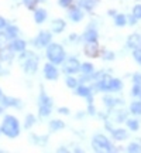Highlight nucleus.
Masks as SVG:
<instances>
[{"mask_svg":"<svg viewBox=\"0 0 141 153\" xmlns=\"http://www.w3.org/2000/svg\"><path fill=\"white\" fill-rule=\"evenodd\" d=\"M47 57L49 58L51 62L59 64V62L64 61L65 51H64V48L61 47L59 44H51V45H48V48H47Z\"/></svg>","mask_w":141,"mask_h":153,"instance_id":"1","label":"nucleus"},{"mask_svg":"<svg viewBox=\"0 0 141 153\" xmlns=\"http://www.w3.org/2000/svg\"><path fill=\"white\" fill-rule=\"evenodd\" d=\"M3 132L9 137H16L20 132V128H18V122L14 116H6L4 120H3Z\"/></svg>","mask_w":141,"mask_h":153,"instance_id":"2","label":"nucleus"},{"mask_svg":"<svg viewBox=\"0 0 141 153\" xmlns=\"http://www.w3.org/2000/svg\"><path fill=\"white\" fill-rule=\"evenodd\" d=\"M51 108H52V101L44 92H41V97H40V115L41 116H48L51 114Z\"/></svg>","mask_w":141,"mask_h":153,"instance_id":"3","label":"nucleus"},{"mask_svg":"<svg viewBox=\"0 0 141 153\" xmlns=\"http://www.w3.org/2000/svg\"><path fill=\"white\" fill-rule=\"evenodd\" d=\"M93 146L95 149L98 150V149H110V142H109V139L103 135H96V136L93 137Z\"/></svg>","mask_w":141,"mask_h":153,"instance_id":"4","label":"nucleus"},{"mask_svg":"<svg viewBox=\"0 0 141 153\" xmlns=\"http://www.w3.org/2000/svg\"><path fill=\"white\" fill-rule=\"evenodd\" d=\"M79 68H81V65H79V61L76 60V58H69V60H66L65 64H64V71H65L66 74H73V72H76Z\"/></svg>","mask_w":141,"mask_h":153,"instance_id":"5","label":"nucleus"},{"mask_svg":"<svg viewBox=\"0 0 141 153\" xmlns=\"http://www.w3.org/2000/svg\"><path fill=\"white\" fill-rule=\"evenodd\" d=\"M48 43H51V34L48 31H41L38 34V37L35 38L37 47H45V45H48Z\"/></svg>","mask_w":141,"mask_h":153,"instance_id":"6","label":"nucleus"},{"mask_svg":"<svg viewBox=\"0 0 141 153\" xmlns=\"http://www.w3.org/2000/svg\"><path fill=\"white\" fill-rule=\"evenodd\" d=\"M85 54L89 57H96L99 54V45L96 41H87L85 45Z\"/></svg>","mask_w":141,"mask_h":153,"instance_id":"7","label":"nucleus"},{"mask_svg":"<svg viewBox=\"0 0 141 153\" xmlns=\"http://www.w3.org/2000/svg\"><path fill=\"white\" fill-rule=\"evenodd\" d=\"M37 58H33V57H30L26 62H24V71L27 72V74H34V72L37 71Z\"/></svg>","mask_w":141,"mask_h":153,"instance_id":"8","label":"nucleus"},{"mask_svg":"<svg viewBox=\"0 0 141 153\" xmlns=\"http://www.w3.org/2000/svg\"><path fill=\"white\" fill-rule=\"evenodd\" d=\"M44 74H45L47 79H57L58 78V71L52 64H47L44 67Z\"/></svg>","mask_w":141,"mask_h":153,"instance_id":"9","label":"nucleus"},{"mask_svg":"<svg viewBox=\"0 0 141 153\" xmlns=\"http://www.w3.org/2000/svg\"><path fill=\"white\" fill-rule=\"evenodd\" d=\"M127 45L131 47V48H137V47H140L141 45V36L138 34H133L129 37V41H127Z\"/></svg>","mask_w":141,"mask_h":153,"instance_id":"10","label":"nucleus"},{"mask_svg":"<svg viewBox=\"0 0 141 153\" xmlns=\"http://www.w3.org/2000/svg\"><path fill=\"white\" fill-rule=\"evenodd\" d=\"M51 27H52V31H55V33H61L64 28H65V22L64 20H54L52 22V24H51Z\"/></svg>","mask_w":141,"mask_h":153,"instance_id":"11","label":"nucleus"},{"mask_svg":"<svg viewBox=\"0 0 141 153\" xmlns=\"http://www.w3.org/2000/svg\"><path fill=\"white\" fill-rule=\"evenodd\" d=\"M127 136H129V133L124 129H114L113 131V137L117 140H124V139H127Z\"/></svg>","mask_w":141,"mask_h":153,"instance_id":"12","label":"nucleus"},{"mask_svg":"<svg viewBox=\"0 0 141 153\" xmlns=\"http://www.w3.org/2000/svg\"><path fill=\"white\" fill-rule=\"evenodd\" d=\"M99 0H79V4L82 6V7H85L86 10H92L95 6L98 4Z\"/></svg>","mask_w":141,"mask_h":153,"instance_id":"13","label":"nucleus"},{"mask_svg":"<svg viewBox=\"0 0 141 153\" xmlns=\"http://www.w3.org/2000/svg\"><path fill=\"white\" fill-rule=\"evenodd\" d=\"M24 48H26V43L23 40H16L11 43V50H14V51H23Z\"/></svg>","mask_w":141,"mask_h":153,"instance_id":"14","label":"nucleus"},{"mask_svg":"<svg viewBox=\"0 0 141 153\" xmlns=\"http://www.w3.org/2000/svg\"><path fill=\"white\" fill-rule=\"evenodd\" d=\"M35 22L37 23H43L45 19H47V11L44 10V9H38L37 11H35Z\"/></svg>","mask_w":141,"mask_h":153,"instance_id":"15","label":"nucleus"},{"mask_svg":"<svg viewBox=\"0 0 141 153\" xmlns=\"http://www.w3.org/2000/svg\"><path fill=\"white\" fill-rule=\"evenodd\" d=\"M114 23H116V26H119V27L126 26V24H127V17H126L124 14H117L116 19H114Z\"/></svg>","mask_w":141,"mask_h":153,"instance_id":"16","label":"nucleus"},{"mask_svg":"<svg viewBox=\"0 0 141 153\" xmlns=\"http://www.w3.org/2000/svg\"><path fill=\"white\" fill-rule=\"evenodd\" d=\"M85 40L86 41H96L98 40V33H96V30H89L85 33Z\"/></svg>","mask_w":141,"mask_h":153,"instance_id":"17","label":"nucleus"},{"mask_svg":"<svg viewBox=\"0 0 141 153\" xmlns=\"http://www.w3.org/2000/svg\"><path fill=\"white\" fill-rule=\"evenodd\" d=\"M70 19H72L73 22L82 20V11L79 10V9H72V10H70Z\"/></svg>","mask_w":141,"mask_h":153,"instance_id":"18","label":"nucleus"},{"mask_svg":"<svg viewBox=\"0 0 141 153\" xmlns=\"http://www.w3.org/2000/svg\"><path fill=\"white\" fill-rule=\"evenodd\" d=\"M130 111L133 112L134 115H141V102H133L130 106Z\"/></svg>","mask_w":141,"mask_h":153,"instance_id":"19","label":"nucleus"},{"mask_svg":"<svg viewBox=\"0 0 141 153\" xmlns=\"http://www.w3.org/2000/svg\"><path fill=\"white\" fill-rule=\"evenodd\" d=\"M76 92H78V95H81V97H89L90 95V89L87 87H79L76 89Z\"/></svg>","mask_w":141,"mask_h":153,"instance_id":"20","label":"nucleus"},{"mask_svg":"<svg viewBox=\"0 0 141 153\" xmlns=\"http://www.w3.org/2000/svg\"><path fill=\"white\" fill-rule=\"evenodd\" d=\"M64 126H65L64 122H61V120H52L51 125H49V128H51L52 131H58V129H62Z\"/></svg>","mask_w":141,"mask_h":153,"instance_id":"21","label":"nucleus"},{"mask_svg":"<svg viewBox=\"0 0 141 153\" xmlns=\"http://www.w3.org/2000/svg\"><path fill=\"white\" fill-rule=\"evenodd\" d=\"M127 125H129V128H130L131 131H137V129L140 128V125H138V120H136V119H129V120H127Z\"/></svg>","mask_w":141,"mask_h":153,"instance_id":"22","label":"nucleus"},{"mask_svg":"<svg viewBox=\"0 0 141 153\" xmlns=\"http://www.w3.org/2000/svg\"><path fill=\"white\" fill-rule=\"evenodd\" d=\"M17 33H18V30H17V27H7V31H6V36L7 37H16Z\"/></svg>","mask_w":141,"mask_h":153,"instance_id":"23","label":"nucleus"},{"mask_svg":"<svg viewBox=\"0 0 141 153\" xmlns=\"http://www.w3.org/2000/svg\"><path fill=\"white\" fill-rule=\"evenodd\" d=\"M133 16L136 17V19H141V4L134 6V9H133Z\"/></svg>","mask_w":141,"mask_h":153,"instance_id":"24","label":"nucleus"},{"mask_svg":"<svg viewBox=\"0 0 141 153\" xmlns=\"http://www.w3.org/2000/svg\"><path fill=\"white\" fill-rule=\"evenodd\" d=\"M82 71L85 72V74H90V72H93V65L89 64V62H86V64L82 65Z\"/></svg>","mask_w":141,"mask_h":153,"instance_id":"25","label":"nucleus"},{"mask_svg":"<svg viewBox=\"0 0 141 153\" xmlns=\"http://www.w3.org/2000/svg\"><path fill=\"white\" fill-rule=\"evenodd\" d=\"M1 101H3V104L7 105V106H10V105H18L17 99H14V98H4V99H1Z\"/></svg>","mask_w":141,"mask_h":153,"instance_id":"26","label":"nucleus"},{"mask_svg":"<svg viewBox=\"0 0 141 153\" xmlns=\"http://www.w3.org/2000/svg\"><path fill=\"white\" fill-rule=\"evenodd\" d=\"M66 85H68L69 88H76V85H78V81H76L75 78L69 76V78H66Z\"/></svg>","mask_w":141,"mask_h":153,"instance_id":"27","label":"nucleus"},{"mask_svg":"<svg viewBox=\"0 0 141 153\" xmlns=\"http://www.w3.org/2000/svg\"><path fill=\"white\" fill-rule=\"evenodd\" d=\"M133 55H134V58H136V60L141 64V47H137V48H134V51H133Z\"/></svg>","mask_w":141,"mask_h":153,"instance_id":"28","label":"nucleus"},{"mask_svg":"<svg viewBox=\"0 0 141 153\" xmlns=\"http://www.w3.org/2000/svg\"><path fill=\"white\" fill-rule=\"evenodd\" d=\"M131 94H133V95H140L141 94V84H136V85H134V88H133V91H131Z\"/></svg>","mask_w":141,"mask_h":153,"instance_id":"29","label":"nucleus"},{"mask_svg":"<svg viewBox=\"0 0 141 153\" xmlns=\"http://www.w3.org/2000/svg\"><path fill=\"white\" fill-rule=\"evenodd\" d=\"M129 152H141V148L137 143H131L130 146H129Z\"/></svg>","mask_w":141,"mask_h":153,"instance_id":"30","label":"nucleus"},{"mask_svg":"<svg viewBox=\"0 0 141 153\" xmlns=\"http://www.w3.org/2000/svg\"><path fill=\"white\" fill-rule=\"evenodd\" d=\"M104 104L109 105V106H112V105L116 104V101H114V98H109V97H106V98H104Z\"/></svg>","mask_w":141,"mask_h":153,"instance_id":"31","label":"nucleus"},{"mask_svg":"<svg viewBox=\"0 0 141 153\" xmlns=\"http://www.w3.org/2000/svg\"><path fill=\"white\" fill-rule=\"evenodd\" d=\"M33 123H34V116H33V115H30V116H27V123H26V126H27V128H30Z\"/></svg>","mask_w":141,"mask_h":153,"instance_id":"32","label":"nucleus"},{"mask_svg":"<svg viewBox=\"0 0 141 153\" xmlns=\"http://www.w3.org/2000/svg\"><path fill=\"white\" fill-rule=\"evenodd\" d=\"M70 3H72V0H59V4L62 7H68V6H70Z\"/></svg>","mask_w":141,"mask_h":153,"instance_id":"33","label":"nucleus"},{"mask_svg":"<svg viewBox=\"0 0 141 153\" xmlns=\"http://www.w3.org/2000/svg\"><path fill=\"white\" fill-rule=\"evenodd\" d=\"M35 1H37V0H24V3H26L28 7H33V6L35 4Z\"/></svg>","mask_w":141,"mask_h":153,"instance_id":"34","label":"nucleus"},{"mask_svg":"<svg viewBox=\"0 0 141 153\" xmlns=\"http://www.w3.org/2000/svg\"><path fill=\"white\" fill-rule=\"evenodd\" d=\"M134 82L136 84H141V74H134Z\"/></svg>","mask_w":141,"mask_h":153,"instance_id":"35","label":"nucleus"},{"mask_svg":"<svg viewBox=\"0 0 141 153\" xmlns=\"http://www.w3.org/2000/svg\"><path fill=\"white\" fill-rule=\"evenodd\" d=\"M6 26V22H4V19L3 17H0V28H3Z\"/></svg>","mask_w":141,"mask_h":153,"instance_id":"36","label":"nucleus"},{"mask_svg":"<svg viewBox=\"0 0 141 153\" xmlns=\"http://www.w3.org/2000/svg\"><path fill=\"white\" fill-rule=\"evenodd\" d=\"M59 112H61V114H69V111L66 109V108H61Z\"/></svg>","mask_w":141,"mask_h":153,"instance_id":"37","label":"nucleus"},{"mask_svg":"<svg viewBox=\"0 0 141 153\" xmlns=\"http://www.w3.org/2000/svg\"><path fill=\"white\" fill-rule=\"evenodd\" d=\"M0 98H1V89H0Z\"/></svg>","mask_w":141,"mask_h":153,"instance_id":"38","label":"nucleus"},{"mask_svg":"<svg viewBox=\"0 0 141 153\" xmlns=\"http://www.w3.org/2000/svg\"><path fill=\"white\" fill-rule=\"evenodd\" d=\"M0 114H1V108H0Z\"/></svg>","mask_w":141,"mask_h":153,"instance_id":"39","label":"nucleus"}]
</instances>
